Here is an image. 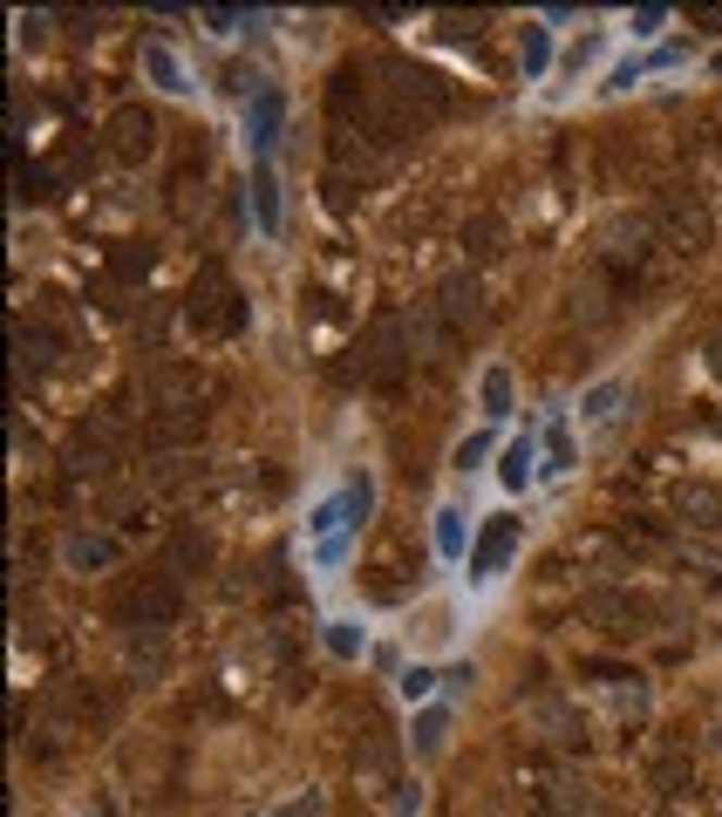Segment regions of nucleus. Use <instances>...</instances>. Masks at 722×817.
<instances>
[{
  "label": "nucleus",
  "mask_w": 722,
  "mask_h": 817,
  "mask_svg": "<svg viewBox=\"0 0 722 817\" xmlns=\"http://www.w3.org/2000/svg\"><path fill=\"white\" fill-rule=\"evenodd\" d=\"M273 137H279V96L266 89L260 102H252V116H246V143H252V150H266Z\"/></svg>",
  "instance_id": "obj_18"
},
{
  "label": "nucleus",
  "mask_w": 722,
  "mask_h": 817,
  "mask_svg": "<svg viewBox=\"0 0 722 817\" xmlns=\"http://www.w3.org/2000/svg\"><path fill=\"white\" fill-rule=\"evenodd\" d=\"M675 518L682 525H695V531H722V483H682L675 491Z\"/></svg>",
  "instance_id": "obj_12"
},
{
  "label": "nucleus",
  "mask_w": 722,
  "mask_h": 817,
  "mask_svg": "<svg viewBox=\"0 0 722 817\" xmlns=\"http://www.w3.org/2000/svg\"><path fill=\"white\" fill-rule=\"evenodd\" d=\"M498 477H505V491H525V483H532V437L505 443V464H498Z\"/></svg>",
  "instance_id": "obj_21"
},
{
  "label": "nucleus",
  "mask_w": 722,
  "mask_h": 817,
  "mask_svg": "<svg viewBox=\"0 0 722 817\" xmlns=\"http://www.w3.org/2000/svg\"><path fill=\"white\" fill-rule=\"evenodd\" d=\"M436 681H444V675H430V668H402L396 688H402V702H430V695H436Z\"/></svg>",
  "instance_id": "obj_24"
},
{
  "label": "nucleus",
  "mask_w": 722,
  "mask_h": 817,
  "mask_svg": "<svg viewBox=\"0 0 722 817\" xmlns=\"http://www.w3.org/2000/svg\"><path fill=\"white\" fill-rule=\"evenodd\" d=\"M62 558H69L75 573H89V566H110V558H116V545L102 539V531H75V539L62 545Z\"/></svg>",
  "instance_id": "obj_14"
},
{
  "label": "nucleus",
  "mask_w": 722,
  "mask_h": 817,
  "mask_svg": "<svg viewBox=\"0 0 722 817\" xmlns=\"http://www.w3.org/2000/svg\"><path fill=\"white\" fill-rule=\"evenodd\" d=\"M185 320L198 327V335H239L246 327V300H239V287H232V273L219 260L198 266L191 293H185Z\"/></svg>",
  "instance_id": "obj_1"
},
{
  "label": "nucleus",
  "mask_w": 722,
  "mask_h": 817,
  "mask_svg": "<svg viewBox=\"0 0 722 817\" xmlns=\"http://www.w3.org/2000/svg\"><path fill=\"white\" fill-rule=\"evenodd\" d=\"M116 273H123V279H144V273H150V246H144V252L123 246V252H116Z\"/></svg>",
  "instance_id": "obj_30"
},
{
  "label": "nucleus",
  "mask_w": 722,
  "mask_h": 817,
  "mask_svg": "<svg viewBox=\"0 0 722 817\" xmlns=\"http://www.w3.org/2000/svg\"><path fill=\"white\" fill-rule=\"evenodd\" d=\"M369 579V600H402L409 586H416L423 573V545H416V531H382V545L369 552V566H361Z\"/></svg>",
  "instance_id": "obj_4"
},
{
  "label": "nucleus",
  "mask_w": 722,
  "mask_h": 817,
  "mask_svg": "<svg viewBox=\"0 0 722 817\" xmlns=\"http://www.w3.org/2000/svg\"><path fill=\"white\" fill-rule=\"evenodd\" d=\"M484 456H491V437H463V443H457V470L471 477V470L484 464Z\"/></svg>",
  "instance_id": "obj_28"
},
{
  "label": "nucleus",
  "mask_w": 722,
  "mask_h": 817,
  "mask_svg": "<svg viewBox=\"0 0 722 817\" xmlns=\"http://www.w3.org/2000/svg\"><path fill=\"white\" fill-rule=\"evenodd\" d=\"M246 191H252V218H260V232L273 239V232H279V185H273V171L260 164V171H252V185H246Z\"/></svg>",
  "instance_id": "obj_13"
},
{
  "label": "nucleus",
  "mask_w": 722,
  "mask_h": 817,
  "mask_svg": "<svg viewBox=\"0 0 722 817\" xmlns=\"http://www.w3.org/2000/svg\"><path fill=\"white\" fill-rule=\"evenodd\" d=\"M327 654H334V661H354V654H361L354 620H327Z\"/></svg>",
  "instance_id": "obj_22"
},
{
  "label": "nucleus",
  "mask_w": 722,
  "mask_h": 817,
  "mask_svg": "<svg viewBox=\"0 0 722 817\" xmlns=\"http://www.w3.org/2000/svg\"><path fill=\"white\" fill-rule=\"evenodd\" d=\"M580 613L607 633V641H627V633H648L661 620V600L640 593V586H593V593L580 600Z\"/></svg>",
  "instance_id": "obj_2"
},
{
  "label": "nucleus",
  "mask_w": 722,
  "mask_h": 817,
  "mask_svg": "<svg viewBox=\"0 0 722 817\" xmlns=\"http://www.w3.org/2000/svg\"><path fill=\"white\" fill-rule=\"evenodd\" d=\"M436 552H463V511H436Z\"/></svg>",
  "instance_id": "obj_23"
},
{
  "label": "nucleus",
  "mask_w": 722,
  "mask_h": 817,
  "mask_svg": "<svg viewBox=\"0 0 722 817\" xmlns=\"http://www.w3.org/2000/svg\"><path fill=\"white\" fill-rule=\"evenodd\" d=\"M546 456H552L546 470H573V443H565V423H552V429H546Z\"/></svg>",
  "instance_id": "obj_27"
},
{
  "label": "nucleus",
  "mask_w": 722,
  "mask_h": 817,
  "mask_svg": "<svg viewBox=\"0 0 722 817\" xmlns=\"http://www.w3.org/2000/svg\"><path fill=\"white\" fill-rule=\"evenodd\" d=\"M369 381H382V389H396L402 381V368H409V320L402 314H375V327H369Z\"/></svg>",
  "instance_id": "obj_7"
},
{
  "label": "nucleus",
  "mask_w": 722,
  "mask_h": 817,
  "mask_svg": "<svg viewBox=\"0 0 722 817\" xmlns=\"http://www.w3.org/2000/svg\"><path fill=\"white\" fill-rule=\"evenodd\" d=\"M519 539H525L519 518H491V525H484V531H477V545H471V586L498 579V573H505V558L519 552Z\"/></svg>",
  "instance_id": "obj_9"
},
{
  "label": "nucleus",
  "mask_w": 722,
  "mask_h": 817,
  "mask_svg": "<svg viewBox=\"0 0 722 817\" xmlns=\"http://www.w3.org/2000/svg\"><path fill=\"white\" fill-rule=\"evenodd\" d=\"M279 817H321V790H307V797H294V804H279Z\"/></svg>",
  "instance_id": "obj_31"
},
{
  "label": "nucleus",
  "mask_w": 722,
  "mask_h": 817,
  "mask_svg": "<svg viewBox=\"0 0 722 817\" xmlns=\"http://www.w3.org/2000/svg\"><path fill=\"white\" fill-rule=\"evenodd\" d=\"M144 68L158 75V89H171V96H185V89H191V83H185V68H177V55H171V48H158V41L144 48Z\"/></svg>",
  "instance_id": "obj_20"
},
{
  "label": "nucleus",
  "mask_w": 722,
  "mask_h": 817,
  "mask_svg": "<svg viewBox=\"0 0 722 817\" xmlns=\"http://www.w3.org/2000/svg\"><path fill=\"white\" fill-rule=\"evenodd\" d=\"M436 314H444L450 335L477 327V320H484V287H477V273H450L444 287H436Z\"/></svg>",
  "instance_id": "obj_10"
},
{
  "label": "nucleus",
  "mask_w": 722,
  "mask_h": 817,
  "mask_svg": "<svg viewBox=\"0 0 722 817\" xmlns=\"http://www.w3.org/2000/svg\"><path fill=\"white\" fill-rule=\"evenodd\" d=\"M158 137L164 130H158V116H150L144 102H123V110L110 116V150H116L123 164H144L150 150H158Z\"/></svg>",
  "instance_id": "obj_8"
},
{
  "label": "nucleus",
  "mask_w": 722,
  "mask_h": 817,
  "mask_svg": "<svg viewBox=\"0 0 722 817\" xmlns=\"http://www.w3.org/2000/svg\"><path fill=\"white\" fill-rule=\"evenodd\" d=\"M375 75H382V89H389L402 110H409V123H436L450 110V89H444V75H430V68H416V62H402V55H382L375 62Z\"/></svg>",
  "instance_id": "obj_3"
},
{
  "label": "nucleus",
  "mask_w": 722,
  "mask_h": 817,
  "mask_svg": "<svg viewBox=\"0 0 722 817\" xmlns=\"http://www.w3.org/2000/svg\"><path fill=\"white\" fill-rule=\"evenodd\" d=\"M519 62H525V75H538V68H546V28H525V41H519Z\"/></svg>",
  "instance_id": "obj_26"
},
{
  "label": "nucleus",
  "mask_w": 722,
  "mask_h": 817,
  "mask_svg": "<svg viewBox=\"0 0 722 817\" xmlns=\"http://www.w3.org/2000/svg\"><path fill=\"white\" fill-rule=\"evenodd\" d=\"M116 613H123L130 627H150V633H158V627L177 620V586H171L164 573H144V579H130V586L116 593Z\"/></svg>",
  "instance_id": "obj_6"
},
{
  "label": "nucleus",
  "mask_w": 722,
  "mask_h": 817,
  "mask_svg": "<svg viewBox=\"0 0 722 817\" xmlns=\"http://www.w3.org/2000/svg\"><path fill=\"white\" fill-rule=\"evenodd\" d=\"M600 260H613V266H648V218H613L607 232H600Z\"/></svg>",
  "instance_id": "obj_11"
},
{
  "label": "nucleus",
  "mask_w": 722,
  "mask_h": 817,
  "mask_svg": "<svg viewBox=\"0 0 722 817\" xmlns=\"http://www.w3.org/2000/svg\"><path fill=\"white\" fill-rule=\"evenodd\" d=\"M715 817H722V810H715Z\"/></svg>",
  "instance_id": "obj_33"
},
{
  "label": "nucleus",
  "mask_w": 722,
  "mask_h": 817,
  "mask_svg": "<svg viewBox=\"0 0 722 817\" xmlns=\"http://www.w3.org/2000/svg\"><path fill=\"white\" fill-rule=\"evenodd\" d=\"M613 402H621V381H600V389L586 395V416L600 423V416H613Z\"/></svg>",
  "instance_id": "obj_29"
},
{
  "label": "nucleus",
  "mask_w": 722,
  "mask_h": 817,
  "mask_svg": "<svg viewBox=\"0 0 722 817\" xmlns=\"http://www.w3.org/2000/svg\"><path fill=\"white\" fill-rule=\"evenodd\" d=\"M709 68H715V75H722V55H715V62H709Z\"/></svg>",
  "instance_id": "obj_32"
},
{
  "label": "nucleus",
  "mask_w": 722,
  "mask_h": 817,
  "mask_svg": "<svg viewBox=\"0 0 722 817\" xmlns=\"http://www.w3.org/2000/svg\"><path fill=\"white\" fill-rule=\"evenodd\" d=\"M171 558H177V566H185V573H204V566H212V539H204L198 525H177V539H171Z\"/></svg>",
  "instance_id": "obj_17"
},
{
  "label": "nucleus",
  "mask_w": 722,
  "mask_h": 817,
  "mask_svg": "<svg viewBox=\"0 0 722 817\" xmlns=\"http://www.w3.org/2000/svg\"><path fill=\"white\" fill-rule=\"evenodd\" d=\"M444 743H450V708H423L416 729H409V750H416V756H436Z\"/></svg>",
  "instance_id": "obj_15"
},
{
  "label": "nucleus",
  "mask_w": 722,
  "mask_h": 817,
  "mask_svg": "<svg viewBox=\"0 0 722 817\" xmlns=\"http://www.w3.org/2000/svg\"><path fill=\"white\" fill-rule=\"evenodd\" d=\"M565 300H573V314H586V320H607V293L593 287V279H586V287H573Z\"/></svg>",
  "instance_id": "obj_25"
},
{
  "label": "nucleus",
  "mask_w": 722,
  "mask_h": 817,
  "mask_svg": "<svg viewBox=\"0 0 722 817\" xmlns=\"http://www.w3.org/2000/svg\"><path fill=\"white\" fill-rule=\"evenodd\" d=\"M655 225L668 232V246H682V252H702L709 246V212H702V198L682 191V185H668L655 198Z\"/></svg>",
  "instance_id": "obj_5"
},
{
  "label": "nucleus",
  "mask_w": 722,
  "mask_h": 817,
  "mask_svg": "<svg viewBox=\"0 0 722 817\" xmlns=\"http://www.w3.org/2000/svg\"><path fill=\"white\" fill-rule=\"evenodd\" d=\"M463 252H471V260H498L505 252V225L498 218H471L463 225Z\"/></svg>",
  "instance_id": "obj_19"
},
{
  "label": "nucleus",
  "mask_w": 722,
  "mask_h": 817,
  "mask_svg": "<svg viewBox=\"0 0 722 817\" xmlns=\"http://www.w3.org/2000/svg\"><path fill=\"white\" fill-rule=\"evenodd\" d=\"M477 402H484V416H511V368L491 362L477 375Z\"/></svg>",
  "instance_id": "obj_16"
}]
</instances>
